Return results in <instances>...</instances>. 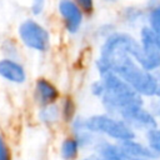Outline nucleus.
Instances as JSON below:
<instances>
[{
  "label": "nucleus",
  "mask_w": 160,
  "mask_h": 160,
  "mask_svg": "<svg viewBox=\"0 0 160 160\" xmlns=\"http://www.w3.org/2000/svg\"><path fill=\"white\" fill-rule=\"evenodd\" d=\"M140 52L138 38L126 31H112L100 44L98 58L108 69L119 75L144 99L155 96L159 84L156 72L141 68L136 59Z\"/></svg>",
  "instance_id": "f257e3e1"
},
{
  "label": "nucleus",
  "mask_w": 160,
  "mask_h": 160,
  "mask_svg": "<svg viewBox=\"0 0 160 160\" xmlns=\"http://www.w3.org/2000/svg\"><path fill=\"white\" fill-rule=\"evenodd\" d=\"M99 78L105 85V92L99 99L105 112L120 116L130 108L145 105V99L115 72L108 71Z\"/></svg>",
  "instance_id": "f03ea898"
},
{
  "label": "nucleus",
  "mask_w": 160,
  "mask_h": 160,
  "mask_svg": "<svg viewBox=\"0 0 160 160\" xmlns=\"http://www.w3.org/2000/svg\"><path fill=\"white\" fill-rule=\"evenodd\" d=\"M85 128L92 134L106 138L115 142L138 138L136 132L121 118L110 115L108 112L85 116Z\"/></svg>",
  "instance_id": "7ed1b4c3"
},
{
  "label": "nucleus",
  "mask_w": 160,
  "mask_h": 160,
  "mask_svg": "<svg viewBox=\"0 0 160 160\" xmlns=\"http://www.w3.org/2000/svg\"><path fill=\"white\" fill-rule=\"evenodd\" d=\"M20 44L35 52L45 54L51 48L50 31L35 18H26L20 21L16 29Z\"/></svg>",
  "instance_id": "20e7f679"
},
{
  "label": "nucleus",
  "mask_w": 160,
  "mask_h": 160,
  "mask_svg": "<svg viewBox=\"0 0 160 160\" xmlns=\"http://www.w3.org/2000/svg\"><path fill=\"white\" fill-rule=\"evenodd\" d=\"M138 40L140 44V52L136 59L138 64L148 71H160V48L148 24L140 26Z\"/></svg>",
  "instance_id": "39448f33"
},
{
  "label": "nucleus",
  "mask_w": 160,
  "mask_h": 160,
  "mask_svg": "<svg viewBox=\"0 0 160 160\" xmlns=\"http://www.w3.org/2000/svg\"><path fill=\"white\" fill-rule=\"evenodd\" d=\"M56 9L61 19L64 30L69 35L79 34L84 25L85 15L81 9L76 5V2L74 0H59Z\"/></svg>",
  "instance_id": "423d86ee"
},
{
  "label": "nucleus",
  "mask_w": 160,
  "mask_h": 160,
  "mask_svg": "<svg viewBox=\"0 0 160 160\" xmlns=\"http://www.w3.org/2000/svg\"><path fill=\"white\" fill-rule=\"evenodd\" d=\"M119 118H121L136 134L139 131L146 132L148 130L159 126V120L145 105L130 108L121 112Z\"/></svg>",
  "instance_id": "0eeeda50"
},
{
  "label": "nucleus",
  "mask_w": 160,
  "mask_h": 160,
  "mask_svg": "<svg viewBox=\"0 0 160 160\" xmlns=\"http://www.w3.org/2000/svg\"><path fill=\"white\" fill-rule=\"evenodd\" d=\"M32 96L35 104L39 106H45L50 104H55L61 99V92L59 88L49 79L40 76L35 80Z\"/></svg>",
  "instance_id": "6e6552de"
},
{
  "label": "nucleus",
  "mask_w": 160,
  "mask_h": 160,
  "mask_svg": "<svg viewBox=\"0 0 160 160\" xmlns=\"http://www.w3.org/2000/svg\"><path fill=\"white\" fill-rule=\"evenodd\" d=\"M0 79L12 85H22L28 80L25 65L16 59L0 58Z\"/></svg>",
  "instance_id": "1a4fd4ad"
},
{
  "label": "nucleus",
  "mask_w": 160,
  "mask_h": 160,
  "mask_svg": "<svg viewBox=\"0 0 160 160\" xmlns=\"http://www.w3.org/2000/svg\"><path fill=\"white\" fill-rule=\"evenodd\" d=\"M36 118L39 122H41L45 126H54L61 121V115H60V108L59 104H50L45 106H39Z\"/></svg>",
  "instance_id": "9d476101"
},
{
  "label": "nucleus",
  "mask_w": 160,
  "mask_h": 160,
  "mask_svg": "<svg viewBox=\"0 0 160 160\" xmlns=\"http://www.w3.org/2000/svg\"><path fill=\"white\" fill-rule=\"evenodd\" d=\"M81 152L79 141L74 135H68L60 141L59 155L62 160H78Z\"/></svg>",
  "instance_id": "9b49d317"
},
{
  "label": "nucleus",
  "mask_w": 160,
  "mask_h": 160,
  "mask_svg": "<svg viewBox=\"0 0 160 160\" xmlns=\"http://www.w3.org/2000/svg\"><path fill=\"white\" fill-rule=\"evenodd\" d=\"M60 115H61V121L65 122V124H70V121L78 115L76 114V102L75 100L72 99V96L70 95H66L64 98H61V101H60Z\"/></svg>",
  "instance_id": "f8f14e48"
},
{
  "label": "nucleus",
  "mask_w": 160,
  "mask_h": 160,
  "mask_svg": "<svg viewBox=\"0 0 160 160\" xmlns=\"http://www.w3.org/2000/svg\"><path fill=\"white\" fill-rule=\"evenodd\" d=\"M146 20H148V25L151 29V31L155 35V39L158 41V45L160 48V1L151 6L148 15H146Z\"/></svg>",
  "instance_id": "ddd939ff"
},
{
  "label": "nucleus",
  "mask_w": 160,
  "mask_h": 160,
  "mask_svg": "<svg viewBox=\"0 0 160 160\" xmlns=\"http://www.w3.org/2000/svg\"><path fill=\"white\" fill-rule=\"evenodd\" d=\"M145 135V144L160 158V126L148 130L144 132Z\"/></svg>",
  "instance_id": "4468645a"
},
{
  "label": "nucleus",
  "mask_w": 160,
  "mask_h": 160,
  "mask_svg": "<svg viewBox=\"0 0 160 160\" xmlns=\"http://www.w3.org/2000/svg\"><path fill=\"white\" fill-rule=\"evenodd\" d=\"M1 52L4 58H10V59H16L20 60V51L18 48V44L12 39H6L1 44Z\"/></svg>",
  "instance_id": "2eb2a0df"
},
{
  "label": "nucleus",
  "mask_w": 160,
  "mask_h": 160,
  "mask_svg": "<svg viewBox=\"0 0 160 160\" xmlns=\"http://www.w3.org/2000/svg\"><path fill=\"white\" fill-rule=\"evenodd\" d=\"M122 18L126 21V24H134L141 18V10L138 8H126L122 12Z\"/></svg>",
  "instance_id": "dca6fc26"
},
{
  "label": "nucleus",
  "mask_w": 160,
  "mask_h": 160,
  "mask_svg": "<svg viewBox=\"0 0 160 160\" xmlns=\"http://www.w3.org/2000/svg\"><path fill=\"white\" fill-rule=\"evenodd\" d=\"M46 9V0H31L29 11L34 18L41 16Z\"/></svg>",
  "instance_id": "f3484780"
},
{
  "label": "nucleus",
  "mask_w": 160,
  "mask_h": 160,
  "mask_svg": "<svg viewBox=\"0 0 160 160\" xmlns=\"http://www.w3.org/2000/svg\"><path fill=\"white\" fill-rule=\"evenodd\" d=\"M0 160H12V152L6 138L0 132Z\"/></svg>",
  "instance_id": "a211bd4d"
},
{
  "label": "nucleus",
  "mask_w": 160,
  "mask_h": 160,
  "mask_svg": "<svg viewBox=\"0 0 160 160\" xmlns=\"http://www.w3.org/2000/svg\"><path fill=\"white\" fill-rule=\"evenodd\" d=\"M89 90H90V94H91L94 98L100 99V98L104 95V92H105V85H104L102 80L99 78V79L94 80V81L90 84Z\"/></svg>",
  "instance_id": "6ab92c4d"
},
{
  "label": "nucleus",
  "mask_w": 160,
  "mask_h": 160,
  "mask_svg": "<svg viewBox=\"0 0 160 160\" xmlns=\"http://www.w3.org/2000/svg\"><path fill=\"white\" fill-rule=\"evenodd\" d=\"M85 16H91L95 11V0H74Z\"/></svg>",
  "instance_id": "aec40b11"
},
{
  "label": "nucleus",
  "mask_w": 160,
  "mask_h": 160,
  "mask_svg": "<svg viewBox=\"0 0 160 160\" xmlns=\"http://www.w3.org/2000/svg\"><path fill=\"white\" fill-rule=\"evenodd\" d=\"M152 101H151V105L149 108V110L155 115V118L159 120L160 119V100L156 99V98H151Z\"/></svg>",
  "instance_id": "412c9836"
},
{
  "label": "nucleus",
  "mask_w": 160,
  "mask_h": 160,
  "mask_svg": "<svg viewBox=\"0 0 160 160\" xmlns=\"http://www.w3.org/2000/svg\"><path fill=\"white\" fill-rule=\"evenodd\" d=\"M81 160H108V159H104V158H100V156H98V155H95L94 152H91L90 155H86V156H84Z\"/></svg>",
  "instance_id": "4be33fe9"
},
{
  "label": "nucleus",
  "mask_w": 160,
  "mask_h": 160,
  "mask_svg": "<svg viewBox=\"0 0 160 160\" xmlns=\"http://www.w3.org/2000/svg\"><path fill=\"white\" fill-rule=\"evenodd\" d=\"M154 98H156V99L160 100V80H159V84H158V88H156V91H155V96Z\"/></svg>",
  "instance_id": "5701e85b"
},
{
  "label": "nucleus",
  "mask_w": 160,
  "mask_h": 160,
  "mask_svg": "<svg viewBox=\"0 0 160 160\" xmlns=\"http://www.w3.org/2000/svg\"><path fill=\"white\" fill-rule=\"evenodd\" d=\"M104 1H106V2H115V1H118V0H104Z\"/></svg>",
  "instance_id": "b1692460"
},
{
  "label": "nucleus",
  "mask_w": 160,
  "mask_h": 160,
  "mask_svg": "<svg viewBox=\"0 0 160 160\" xmlns=\"http://www.w3.org/2000/svg\"><path fill=\"white\" fill-rule=\"evenodd\" d=\"M158 76H159V80H160V74H158Z\"/></svg>",
  "instance_id": "393cba45"
}]
</instances>
